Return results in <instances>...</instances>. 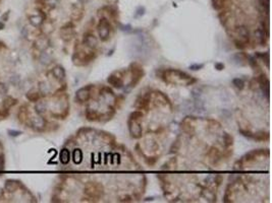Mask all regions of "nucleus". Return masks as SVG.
I'll list each match as a JSON object with an SVG mask.
<instances>
[{
  "mask_svg": "<svg viewBox=\"0 0 272 203\" xmlns=\"http://www.w3.org/2000/svg\"><path fill=\"white\" fill-rule=\"evenodd\" d=\"M27 98H28L29 101L31 102H38L39 98H40V94H39L38 91H30L28 94L26 95Z\"/></svg>",
  "mask_w": 272,
  "mask_h": 203,
  "instance_id": "nucleus-16",
  "label": "nucleus"
},
{
  "mask_svg": "<svg viewBox=\"0 0 272 203\" xmlns=\"http://www.w3.org/2000/svg\"><path fill=\"white\" fill-rule=\"evenodd\" d=\"M223 140H224V146L225 147H229V146L234 144V137L228 133H225L223 135Z\"/></svg>",
  "mask_w": 272,
  "mask_h": 203,
  "instance_id": "nucleus-18",
  "label": "nucleus"
},
{
  "mask_svg": "<svg viewBox=\"0 0 272 203\" xmlns=\"http://www.w3.org/2000/svg\"><path fill=\"white\" fill-rule=\"evenodd\" d=\"M52 75L54 78H56L59 81L63 80L65 78V71L63 69V67L61 66H55L52 69Z\"/></svg>",
  "mask_w": 272,
  "mask_h": 203,
  "instance_id": "nucleus-11",
  "label": "nucleus"
},
{
  "mask_svg": "<svg viewBox=\"0 0 272 203\" xmlns=\"http://www.w3.org/2000/svg\"><path fill=\"white\" fill-rule=\"evenodd\" d=\"M86 195H88L90 198H100L101 194L103 193L102 186L98 183H94V182H90L87 185V188L85 190Z\"/></svg>",
  "mask_w": 272,
  "mask_h": 203,
  "instance_id": "nucleus-7",
  "label": "nucleus"
},
{
  "mask_svg": "<svg viewBox=\"0 0 272 203\" xmlns=\"http://www.w3.org/2000/svg\"><path fill=\"white\" fill-rule=\"evenodd\" d=\"M35 110L38 115H42L45 111H46V104H45L44 102H38V104L35 107Z\"/></svg>",
  "mask_w": 272,
  "mask_h": 203,
  "instance_id": "nucleus-19",
  "label": "nucleus"
},
{
  "mask_svg": "<svg viewBox=\"0 0 272 203\" xmlns=\"http://www.w3.org/2000/svg\"><path fill=\"white\" fill-rule=\"evenodd\" d=\"M8 91V88L4 83H0V94L1 95H6Z\"/></svg>",
  "mask_w": 272,
  "mask_h": 203,
  "instance_id": "nucleus-23",
  "label": "nucleus"
},
{
  "mask_svg": "<svg viewBox=\"0 0 272 203\" xmlns=\"http://www.w3.org/2000/svg\"><path fill=\"white\" fill-rule=\"evenodd\" d=\"M35 47L37 48L38 50H45L47 47H48V40L45 38H40L36 41L35 43Z\"/></svg>",
  "mask_w": 272,
  "mask_h": 203,
  "instance_id": "nucleus-14",
  "label": "nucleus"
},
{
  "mask_svg": "<svg viewBox=\"0 0 272 203\" xmlns=\"http://www.w3.org/2000/svg\"><path fill=\"white\" fill-rule=\"evenodd\" d=\"M94 84H88L80 88L76 94V100L79 103H86L92 97V91L94 89Z\"/></svg>",
  "mask_w": 272,
  "mask_h": 203,
  "instance_id": "nucleus-6",
  "label": "nucleus"
},
{
  "mask_svg": "<svg viewBox=\"0 0 272 203\" xmlns=\"http://www.w3.org/2000/svg\"><path fill=\"white\" fill-rule=\"evenodd\" d=\"M234 84L237 86L238 88L243 89L245 86V81L241 78H235V79H234Z\"/></svg>",
  "mask_w": 272,
  "mask_h": 203,
  "instance_id": "nucleus-22",
  "label": "nucleus"
},
{
  "mask_svg": "<svg viewBox=\"0 0 272 203\" xmlns=\"http://www.w3.org/2000/svg\"><path fill=\"white\" fill-rule=\"evenodd\" d=\"M20 77L19 76H13L10 78V82H13L14 85H16V84H19L20 83Z\"/></svg>",
  "mask_w": 272,
  "mask_h": 203,
  "instance_id": "nucleus-24",
  "label": "nucleus"
},
{
  "mask_svg": "<svg viewBox=\"0 0 272 203\" xmlns=\"http://www.w3.org/2000/svg\"><path fill=\"white\" fill-rule=\"evenodd\" d=\"M8 16H9V12H6L3 16L1 17V20H2V22H6V19Z\"/></svg>",
  "mask_w": 272,
  "mask_h": 203,
  "instance_id": "nucleus-26",
  "label": "nucleus"
},
{
  "mask_svg": "<svg viewBox=\"0 0 272 203\" xmlns=\"http://www.w3.org/2000/svg\"><path fill=\"white\" fill-rule=\"evenodd\" d=\"M8 133H9L10 136H13V137L19 136V135H20V134H22V132H20V131H13V130H9V131H8Z\"/></svg>",
  "mask_w": 272,
  "mask_h": 203,
  "instance_id": "nucleus-25",
  "label": "nucleus"
},
{
  "mask_svg": "<svg viewBox=\"0 0 272 203\" xmlns=\"http://www.w3.org/2000/svg\"><path fill=\"white\" fill-rule=\"evenodd\" d=\"M16 181H7L6 183H5V189H6L7 191H9V192H14V191L16 190Z\"/></svg>",
  "mask_w": 272,
  "mask_h": 203,
  "instance_id": "nucleus-20",
  "label": "nucleus"
},
{
  "mask_svg": "<svg viewBox=\"0 0 272 203\" xmlns=\"http://www.w3.org/2000/svg\"><path fill=\"white\" fill-rule=\"evenodd\" d=\"M4 28V23L3 22H0V29H2Z\"/></svg>",
  "mask_w": 272,
  "mask_h": 203,
  "instance_id": "nucleus-27",
  "label": "nucleus"
},
{
  "mask_svg": "<svg viewBox=\"0 0 272 203\" xmlns=\"http://www.w3.org/2000/svg\"><path fill=\"white\" fill-rule=\"evenodd\" d=\"M97 44H98L97 38L95 37V35L93 34V33L88 31V32H86L85 34H84L83 45L87 48V49H89V50H96Z\"/></svg>",
  "mask_w": 272,
  "mask_h": 203,
  "instance_id": "nucleus-8",
  "label": "nucleus"
},
{
  "mask_svg": "<svg viewBox=\"0 0 272 203\" xmlns=\"http://www.w3.org/2000/svg\"><path fill=\"white\" fill-rule=\"evenodd\" d=\"M97 32L98 35H99L100 40L102 42H106L108 41L110 38H111L113 29L110 22L108 20V19L106 17H101L99 22L97 25Z\"/></svg>",
  "mask_w": 272,
  "mask_h": 203,
  "instance_id": "nucleus-3",
  "label": "nucleus"
},
{
  "mask_svg": "<svg viewBox=\"0 0 272 203\" xmlns=\"http://www.w3.org/2000/svg\"><path fill=\"white\" fill-rule=\"evenodd\" d=\"M157 76H159V78L164 80L167 83H171V80L176 77L179 79L181 84H192V83L196 82L197 79L193 78L192 76L189 75L188 73L184 72V71L177 70V69H159L156 71Z\"/></svg>",
  "mask_w": 272,
  "mask_h": 203,
  "instance_id": "nucleus-1",
  "label": "nucleus"
},
{
  "mask_svg": "<svg viewBox=\"0 0 272 203\" xmlns=\"http://www.w3.org/2000/svg\"><path fill=\"white\" fill-rule=\"evenodd\" d=\"M103 117H105V114H100L99 112L89 108L86 110V118L89 121H100Z\"/></svg>",
  "mask_w": 272,
  "mask_h": 203,
  "instance_id": "nucleus-10",
  "label": "nucleus"
},
{
  "mask_svg": "<svg viewBox=\"0 0 272 203\" xmlns=\"http://www.w3.org/2000/svg\"><path fill=\"white\" fill-rule=\"evenodd\" d=\"M61 37L65 41H70L73 37V23H67L66 26H64L61 29Z\"/></svg>",
  "mask_w": 272,
  "mask_h": 203,
  "instance_id": "nucleus-9",
  "label": "nucleus"
},
{
  "mask_svg": "<svg viewBox=\"0 0 272 203\" xmlns=\"http://www.w3.org/2000/svg\"><path fill=\"white\" fill-rule=\"evenodd\" d=\"M127 70H116L112 72L107 78L109 84H111L115 88H121L124 85V75L127 74Z\"/></svg>",
  "mask_w": 272,
  "mask_h": 203,
  "instance_id": "nucleus-5",
  "label": "nucleus"
},
{
  "mask_svg": "<svg viewBox=\"0 0 272 203\" xmlns=\"http://www.w3.org/2000/svg\"><path fill=\"white\" fill-rule=\"evenodd\" d=\"M82 157H83L82 151H81L80 149H74V151L73 153V159L74 160V163H80L81 162H82Z\"/></svg>",
  "mask_w": 272,
  "mask_h": 203,
  "instance_id": "nucleus-21",
  "label": "nucleus"
},
{
  "mask_svg": "<svg viewBox=\"0 0 272 203\" xmlns=\"http://www.w3.org/2000/svg\"><path fill=\"white\" fill-rule=\"evenodd\" d=\"M131 72V81H130V86L131 88H134L138 83L143 79V77L145 75V71L143 69V66L138 62H133L130 65V70Z\"/></svg>",
  "mask_w": 272,
  "mask_h": 203,
  "instance_id": "nucleus-4",
  "label": "nucleus"
},
{
  "mask_svg": "<svg viewBox=\"0 0 272 203\" xmlns=\"http://www.w3.org/2000/svg\"><path fill=\"white\" fill-rule=\"evenodd\" d=\"M16 103H17V101L16 100V98H13V97H8V98H5L4 102H3V107L5 109L9 110V108H11L13 106H14Z\"/></svg>",
  "mask_w": 272,
  "mask_h": 203,
  "instance_id": "nucleus-17",
  "label": "nucleus"
},
{
  "mask_svg": "<svg viewBox=\"0 0 272 203\" xmlns=\"http://www.w3.org/2000/svg\"><path fill=\"white\" fill-rule=\"evenodd\" d=\"M143 113L141 111H134L130 115L127 120L128 131L131 133V136L134 138H140L143 134V128L140 123V120L143 118Z\"/></svg>",
  "mask_w": 272,
  "mask_h": 203,
  "instance_id": "nucleus-2",
  "label": "nucleus"
},
{
  "mask_svg": "<svg viewBox=\"0 0 272 203\" xmlns=\"http://www.w3.org/2000/svg\"><path fill=\"white\" fill-rule=\"evenodd\" d=\"M32 126H34L36 129L41 130L42 128H44L46 126V120H45L43 117H41V115H40L32 120Z\"/></svg>",
  "mask_w": 272,
  "mask_h": 203,
  "instance_id": "nucleus-12",
  "label": "nucleus"
},
{
  "mask_svg": "<svg viewBox=\"0 0 272 203\" xmlns=\"http://www.w3.org/2000/svg\"><path fill=\"white\" fill-rule=\"evenodd\" d=\"M59 159H60V162L63 163V165H66V163L70 162V151L65 148L62 149L60 152V156H59Z\"/></svg>",
  "mask_w": 272,
  "mask_h": 203,
  "instance_id": "nucleus-15",
  "label": "nucleus"
},
{
  "mask_svg": "<svg viewBox=\"0 0 272 203\" xmlns=\"http://www.w3.org/2000/svg\"><path fill=\"white\" fill-rule=\"evenodd\" d=\"M44 19H45V14H43V13L30 16V22H31L34 26H40L42 23H43Z\"/></svg>",
  "mask_w": 272,
  "mask_h": 203,
  "instance_id": "nucleus-13",
  "label": "nucleus"
}]
</instances>
